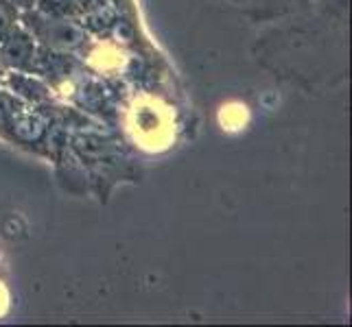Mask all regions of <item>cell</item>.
I'll use <instances>...</instances> for the list:
<instances>
[{"label": "cell", "mask_w": 352, "mask_h": 327, "mask_svg": "<svg viewBox=\"0 0 352 327\" xmlns=\"http://www.w3.org/2000/svg\"><path fill=\"white\" fill-rule=\"evenodd\" d=\"M7 27H9V18H7V14H5V9L0 7V35L5 33Z\"/></svg>", "instance_id": "1"}]
</instances>
